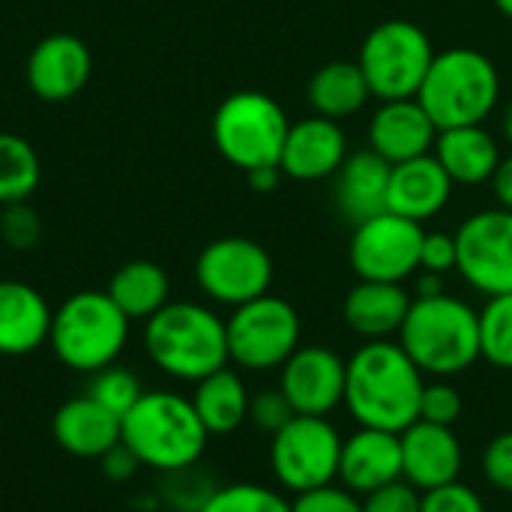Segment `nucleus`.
Listing matches in <instances>:
<instances>
[{
	"label": "nucleus",
	"mask_w": 512,
	"mask_h": 512,
	"mask_svg": "<svg viewBox=\"0 0 512 512\" xmlns=\"http://www.w3.org/2000/svg\"><path fill=\"white\" fill-rule=\"evenodd\" d=\"M426 375L396 339L363 342L345 360V408L357 426L405 432L420 420Z\"/></svg>",
	"instance_id": "f257e3e1"
},
{
	"label": "nucleus",
	"mask_w": 512,
	"mask_h": 512,
	"mask_svg": "<svg viewBox=\"0 0 512 512\" xmlns=\"http://www.w3.org/2000/svg\"><path fill=\"white\" fill-rule=\"evenodd\" d=\"M144 354L171 381L198 384L231 366L225 318L195 300H171L144 321Z\"/></svg>",
	"instance_id": "f03ea898"
},
{
	"label": "nucleus",
	"mask_w": 512,
	"mask_h": 512,
	"mask_svg": "<svg viewBox=\"0 0 512 512\" xmlns=\"http://www.w3.org/2000/svg\"><path fill=\"white\" fill-rule=\"evenodd\" d=\"M120 441L138 456L141 468L168 474L198 465L210 432L198 420L189 396L174 390H144L120 417Z\"/></svg>",
	"instance_id": "7ed1b4c3"
},
{
	"label": "nucleus",
	"mask_w": 512,
	"mask_h": 512,
	"mask_svg": "<svg viewBox=\"0 0 512 512\" xmlns=\"http://www.w3.org/2000/svg\"><path fill=\"white\" fill-rule=\"evenodd\" d=\"M396 342L423 375H462L480 360V312L447 291L414 297Z\"/></svg>",
	"instance_id": "20e7f679"
},
{
	"label": "nucleus",
	"mask_w": 512,
	"mask_h": 512,
	"mask_svg": "<svg viewBox=\"0 0 512 512\" xmlns=\"http://www.w3.org/2000/svg\"><path fill=\"white\" fill-rule=\"evenodd\" d=\"M420 105L441 129L480 126L501 99L498 66L480 48H447L435 54L420 90Z\"/></svg>",
	"instance_id": "39448f33"
},
{
	"label": "nucleus",
	"mask_w": 512,
	"mask_h": 512,
	"mask_svg": "<svg viewBox=\"0 0 512 512\" xmlns=\"http://www.w3.org/2000/svg\"><path fill=\"white\" fill-rule=\"evenodd\" d=\"M129 330L132 321L108 291H75L54 309L48 348L66 369L93 375L123 357Z\"/></svg>",
	"instance_id": "423d86ee"
},
{
	"label": "nucleus",
	"mask_w": 512,
	"mask_h": 512,
	"mask_svg": "<svg viewBox=\"0 0 512 512\" xmlns=\"http://www.w3.org/2000/svg\"><path fill=\"white\" fill-rule=\"evenodd\" d=\"M288 129L291 123L282 105L261 90H237L225 96L210 123L219 156L243 174L252 168L279 165Z\"/></svg>",
	"instance_id": "0eeeda50"
},
{
	"label": "nucleus",
	"mask_w": 512,
	"mask_h": 512,
	"mask_svg": "<svg viewBox=\"0 0 512 512\" xmlns=\"http://www.w3.org/2000/svg\"><path fill=\"white\" fill-rule=\"evenodd\" d=\"M435 48L429 33L405 18H390L375 24L360 45V69L369 81V90L378 102L411 99L417 96Z\"/></svg>",
	"instance_id": "6e6552de"
},
{
	"label": "nucleus",
	"mask_w": 512,
	"mask_h": 512,
	"mask_svg": "<svg viewBox=\"0 0 512 512\" xmlns=\"http://www.w3.org/2000/svg\"><path fill=\"white\" fill-rule=\"evenodd\" d=\"M228 333V360L243 372H273L300 348V315L297 309L276 297L264 294L249 300L225 318Z\"/></svg>",
	"instance_id": "1a4fd4ad"
},
{
	"label": "nucleus",
	"mask_w": 512,
	"mask_h": 512,
	"mask_svg": "<svg viewBox=\"0 0 512 512\" xmlns=\"http://www.w3.org/2000/svg\"><path fill=\"white\" fill-rule=\"evenodd\" d=\"M342 435L327 417L288 420L276 435H270V471L279 489L300 495L339 480Z\"/></svg>",
	"instance_id": "9d476101"
},
{
	"label": "nucleus",
	"mask_w": 512,
	"mask_h": 512,
	"mask_svg": "<svg viewBox=\"0 0 512 512\" xmlns=\"http://www.w3.org/2000/svg\"><path fill=\"white\" fill-rule=\"evenodd\" d=\"M195 282L210 303L237 309L270 294L273 258L249 237H219L198 252Z\"/></svg>",
	"instance_id": "9b49d317"
},
{
	"label": "nucleus",
	"mask_w": 512,
	"mask_h": 512,
	"mask_svg": "<svg viewBox=\"0 0 512 512\" xmlns=\"http://www.w3.org/2000/svg\"><path fill=\"white\" fill-rule=\"evenodd\" d=\"M423 225L390 210L354 225L348 258L357 279L366 282H405L420 270Z\"/></svg>",
	"instance_id": "f8f14e48"
},
{
	"label": "nucleus",
	"mask_w": 512,
	"mask_h": 512,
	"mask_svg": "<svg viewBox=\"0 0 512 512\" xmlns=\"http://www.w3.org/2000/svg\"><path fill=\"white\" fill-rule=\"evenodd\" d=\"M462 279L486 294H510L512 291V210L495 207L468 216L456 231Z\"/></svg>",
	"instance_id": "ddd939ff"
},
{
	"label": "nucleus",
	"mask_w": 512,
	"mask_h": 512,
	"mask_svg": "<svg viewBox=\"0 0 512 512\" xmlns=\"http://www.w3.org/2000/svg\"><path fill=\"white\" fill-rule=\"evenodd\" d=\"M276 387L294 414L330 417L345 402V360L327 345H300L282 363Z\"/></svg>",
	"instance_id": "4468645a"
},
{
	"label": "nucleus",
	"mask_w": 512,
	"mask_h": 512,
	"mask_svg": "<svg viewBox=\"0 0 512 512\" xmlns=\"http://www.w3.org/2000/svg\"><path fill=\"white\" fill-rule=\"evenodd\" d=\"M93 75V54L87 42L75 33H48L42 36L24 66L30 93L39 102H69L75 99Z\"/></svg>",
	"instance_id": "2eb2a0df"
},
{
	"label": "nucleus",
	"mask_w": 512,
	"mask_h": 512,
	"mask_svg": "<svg viewBox=\"0 0 512 512\" xmlns=\"http://www.w3.org/2000/svg\"><path fill=\"white\" fill-rule=\"evenodd\" d=\"M402 441V480L417 492H429L456 483L465 465L462 441L450 426H435L426 420L411 423L399 432Z\"/></svg>",
	"instance_id": "dca6fc26"
},
{
	"label": "nucleus",
	"mask_w": 512,
	"mask_h": 512,
	"mask_svg": "<svg viewBox=\"0 0 512 512\" xmlns=\"http://www.w3.org/2000/svg\"><path fill=\"white\" fill-rule=\"evenodd\" d=\"M348 159V135L336 120L327 117H306L291 123L279 168L285 177L300 183H315L333 177L342 162Z\"/></svg>",
	"instance_id": "f3484780"
},
{
	"label": "nucleus",
	"mask_w": 512,
	"mask_h": 512,
	"mask_svg": "<svg viewBox=\"0 0 512 512\" xmlns=\"http://www.w3.org/2000/svg\"><path fill=\"white\" fill-rule=\"evenodd\" d=\"M435 141L438 126L432 123L417 96L381 102L369 120V150H375L390 165L432 153Z\"/></svg>",
	"instance_id": "a211bd4d"
},
{
	"label": "nucleus",
	"mask_w": 512,
	"mask_h": 512,
	"mask_svg": "<svg viewBox=\"0 0 512 512\" xmlns=\"http://www.w3.org/2000/svg\"><path fill=\"white\" fill-rule=\"evenodd\" d=\"M402 480V441L396 432L360 426L342 441L339 480L354 495H369L381 486Z\"/></svg>",
	"instance_id": "6ab92c4d"
},
{
	"label": "nucleus",
	"mask_w": 512,
	"mask_h": 512,
	"mask_svg": "<svg viewBox=\"0 0 512 512\" xmlns=\"http://www.w3.org/2000/svg\"><path fill=\"white\" fill-rule=\"evenodd\" d=\"M54 309L39 288L0 279V357H27L48 345Z\"/></svg>",
	"instance_id": "aec40b11"
},
{
	"label": "nucleus",
	"mask_w": 512,
	"mask_h": 512,
	"mask_svg": "<svg viewBox=\"0 0 512 512\" xmlns=\"http://www.w3.org/2000/svg\"><path fill=\"white\" fill-rule=\"evenodd\" d=\"M453 180L435 159V153L408 159L393 165L390 189H387V210L405 216L411 222L435 219L453 198Z\"/></svg>",
	"instance_id": "412c9836"
},
{
	"label": "nucleus",
	"mask_w": 512,
	"mask_h": 512,
	"mask_svg": "<svg viewBox=\"0 0 512 512\" xmlns=\"http://www.w3.org/2000/svg\"><path fill=\"white\" fill-rule=\"evenodd\" d=\"M390 171L393 165L375 150L348 153L342 168L333 174V201L351 225H360L387 210Z\"/></svg>",
	"instance_id": "4be33fe9"
},
{
	"label": "nucleus",
	"mask_w": 512,
	"mask_h": 512,
	"mask_svg": "<svg viewBox=\"0 0 512 512\" xmlns=\"http://www.w3.org/2000/svg\"><path fill=\"white\" fill-rule=\"evenodd\" d=\"M54 441L75 459H102L120 444V417L93 402L87 393L66 399L51 420Z\"/></svg>",
	"instance_id": "5701e85b"
},
{
	"label": "nucleus",
	"mask_w": 512,
	"mask_h": 512,
	"mask_svg": "<svg viewBox=\"0 0 512 512\" xmlns=\"http://www.w3.org/2000/svg\"><path fill=\"white\" fill-rule=\"evenodd\" d=\"M411 300L414 297L399 282L360 279L342 303V318L363 342L396 339L411 309Z\"/></svg>",
	"instance_id": "b1692460"
},
{
	"label": "nucleus",
	"mask_w": 512,
	"mask_h": 512,
	"mask_svg": "<svg viewBox=\"0 0 512 512\" xmlns=\"http://www.w3.org/2000/svg\"><path fill=\"white\" fill-rule=\"evenodd\" d=\"M435 159L450 174L453 183L462 186H480L489 183L501 165L498 141L486 132V126H456L441 129L435 141Z\"/></svg>",
	"instance_id": "393cba45"
},
{
	"label": "nucleus",
	"mask_w": 512,
	"mask_h": 512,
	"mask_svg": "<svg viewBox=\"0 0 512 512\" xmlns=\"http://www.w3.org/2000/svg\"><path fill=\"white\" fill-rule=\"evenodd\" d=\"M192 405L198 420L204 423V429L213 435H234L246 420H249V387L243 381V375L231 366L201 378L198 384H192Z\"/></svg>",
	"instance_id": "a878e982"
},
{
	"label": "nucleus",
	"mask_w": 512,
	"mask_h": 512,
	"mask_svg": "<svg viewBox=\"0 0 512 512\" xmlns=\"http://www.w3.org/2000/svg\"><path fill=\"white\" fill-rule=\"evenodd\" d=\"M105 291L129 321H147L165 303H171V279L165 267L147 258H135L117 267Z\"/></svg>",
	"instance_id": "bb28decb"
},
{
	"label": "nucleus",
	"mask_w": 512,
	"mask_h": 512,
	"mask_svg": "<svg viewBox=\"0 0 512 512\" xmlns=\"http://www.w3.org/2000/svg\"><path fill=\"white\" fill-rule=\"evenodd\" d=\"M372 90L357 60H333L309 78V105L318 117L345 120L369 102Z\"/></svg>",
	"instance_id": "cd10ccee"
},
{
	"label": "nucleus",
	"mask_w": 512,
	"mask_h": 512,
	"mask_svg": "<svg viewBox=\"0 0 512 512\" xmlns=\"http://www.w3.org/2000/svg\"><path fill=\"white\" fill-rule=\"evenodd\" d=\"M42 183V162L36 147L15 132H0V207L30 201Z\"/></svg>",
	"instance_id": "c85d7f7f"
},
{
	"label": "nucleus",
	"mask_w": 512,
	"mask_h": 512,
	"mask_svg": "<svg viewBox=\"0 0 512 512\" xmlns=\"http://www.w3.org/2000/svg\"><path fill=\"white\" fill-rule=\"evenodd\" d=\"M480 360L512 372V291L480 309Z\"/></svg>",
	"instance_id": "c756f323"
},
{
	"label": "nucleus",
	"mask_w": 512,
	"mask_h": 512,
	"mask_svg": "<svg viewBox=\"0 0 512 512\" xmlns=\"http://www.w3.org/2000/svg\"><path fill=\"white\" fill-rule=\"evenodd\" d=\"M159 477V501L165 512H201L210 495L219 489V483L207 471H201V462Z\"/></svg>",
	"instance_id": "7c9ffc66"
},
{
	"label": "nucleus",
	"mask_w": 512,
	"mask_h": 512,
	"mask_svg": "<svg viewBox=\"0 0 512 512\" xmlns=\"http://www.w3.org/2000/svg\"><path fill=\"white\" fill-rule=\"evenodd\" d=\"M201 512H291V501L261 483H228L210 495Z\"/></svg>",
	"instance_id": "2f4dec72"
},
{
	"label": "nucleus",
	"mask_w": 512,
	"mask_h": 512,
	"mask_svg": "<svg viewBox=\"0 0 512 512\" xmlns=\"http://www.w3.org/2000/svg\"><path fill=\"white\" fill-rule=\"evenodd\" d=\"M141 393H144L141 378L129 366H120V363L93 372L90 387H87V396L117 417H123L141 399Z\"/></svg>",
	"instance_id": "473e14b6"
},
{
	"label": "nucleus",
	"mask_w": 512,
	"mask_h": 512,
	"mask_svg": "<svg viewBox=\"0 0 512 512\" xmlns=\"http://www.w3.org/2000/svg\"><path fill=\"white\" fill-rule=\"evenodd\" d=\"M39 237H42V219L30 207V201L0 207V240L9 249L27 252V249H33L39 243Z\"/></svg>",
	"instance_id": "72a5a7b5"
},
{
	"label": "nucleus",
	"mask_w": 512,
	"mask_h": 512,
	"mask_svg": "<svg viewBox=\"0 0 512 512\" xmlns=\"http://www.w3.org/2000/svg\"><path fill=\"white\" fill-rule=\"evenodd\" d=\"M465 411L462 393L447 381V378H435L426 381L423 396H420V420L435 423V426H456L459 417Z\"/></svg>",
	"instance_id": "f704fd0d"
},
{
	"label": "nucleus",
	"mask_w": 512,
	"mask_h": 512,
	"mask_svg": "<svg viewBox=\"0 0 512 512\" xmlns=\"http://www.w3.org/2000/svg\"><path fill=\"white\" fill-rule=\"evenodd\" d=\"M294 408L291 402L285 399V393L279 387H264V390H255L252 399H249V423L258 429V432H267V435H276L288 420H294Z\"/></svg>",
	"instance_id": "c9c22d12"
},
{
	"label": "nucleus",
	"mask_w": 512,
	"mask_h": 512,
	"mask_svg": "<svg viewBox=\"0 0 512 512\" xmlns=\"http://www.w3.org/2000/svg\"><path fill=\"white\" fill-rule=\"evenodd\" d=\"M291 512H363V498L342 483H330L291 498Z\"/></svg>",
	"instance_id": "e433bc0d"
},
{
	"label": "nucleus",
	"mask_w": 512,
	"mask_h": 512,
	"mask_svg": "<svg viewBox=\"0 0 512 512\" xmlns=\"http://www.w3.org/2000/svg\"><path fill=\"white\" fill-rule=\"evenodd\" d=\"M420 512H486V504L477 489L456 480L420 495Z\"/></svg>",
	"instance_id": "4c0bfd02"
},
{
	"label": "nucleus",
	"mask_w": 512,
	"mask_h": 512,
	"mask_svg": "<svg viewBox=\"0 0 512 512\" xmlns=\"http://www.w3.org/2000/svg\"><path fill=\"white\" fill-rule=\"evenodd\" d=\"M480 468H483V480L495 492L512 495V432H501L486 444Z\"/></svg>",
	"instance_id": "58836bf2"
},
{
	"label": "nucleus",
	"mask_w": 512,
	"mask_h": 512,
	"mask_svg": "<svg viewBox=\"0 0 512 512\" xmlns=\"http://www.w3.org/2000/svg\"><path fill=\"white\" fill-rule=\"evenodd\" d=\"M459 264V249H456V234L444 231H426L423 246H420V270L423 273H450Z\"/></svg>",
	"instance_id": "ea45409f"
},
{
	"label": "nucleus",
	"mask_w": 512,
	"mask_h": 512,
	"mask_svg": "<svg viewBox=\"0 0 512 512\" xmlns=\"http://www.w3.org/2000/svg\"><path fill=\"white\" fill-rule=\"evenodd\" d=\"M420 495L411 483L396 480L363 495V512H420Z\"/></svg>",
	"instance_id": "a19ab883"
},
{
	"label": "nucleus",
	"mask_w": 512,
	"mask_h": 512,
	"mask_svg": "<svg viewBox=\"0 0 512 512\" xmlns=\"http://www.w3.org/2000/svg\"><path fill=\"white\" fill-rule=\"evenodd\" d=\"M102 474L111 480V483H129L135 474H138V468H141V462H138V456L120 441L117 447H111L102 459Z\"/></svg>",
	"instance_id": "79ce46f5"
},
{
	"label": "nucleus",
	"mask_w": 512,
	"mask_h": 512,
	"mask_svg": "<svg viewBox=\"0 0 512 512\" xmlns=\"http://www.w3.org/2000/svg\"><path fill=\"white\" fill-rule=\"evenodd\" d=\"M492 189H495L498 204L512 210V153L501 156V165H498V171L492 177Z\"/></svg>",
	"instance_id": "37998d69"
},
{
	"label": "nucleus",
	"mask_w": 512,
	"mask_h": 512,
	"mask_svg": "<svg viewBox=\"0 0 512 512\" xmlns=\"http://www.w3.org/2000/svg\"><path fill=\"white\" fill-rule=\"evenodd\" d=\"M282 168L279 165H264V168H252V171H246V183L255 189V192H261V195H267V192H273L279 183H282Z\"/></svg>",
	"instance_id": "c03bdc74"
},
{
	"label": "nucleus",
	"mask_w": 512,
	"mask_h": 512,
	"mask_svg": "<svg viewBox=\"0 0 512 512\" xmlns=\"http://www.w3.org/2000/svg\"><path fill=\"white\" fill-rule=\"evenodd\" d=\"M501 129H504V138H507V144L512 147V99H510V105L504 108V120H501Z\"/></svg>",
	"instance_id": "a18cd8bd"
},
{
	"label": "nucleus",
	"mask_w": 512,
	"mask_h": 512,
	"mask_svg": "<svg viewBox=\"0 0 512 512\" xmlns=\"http://www.w3.org/2000/svg\"><path fill=\"white\" fill-rule=\"evenodd\" d=\"M495 6H498V12H501V15L512 18V0H495Z\"/></svg>",
	"instance_id": "49530a36"
},
{
	"label": "nucleus",
	"mask_w": 512,
	"mask_h": 512,
	"mask_svg": "<svg viewBox=\"0 0 512 512\" xmlns=\"http://www.w3.org/2000/svg\"><path fill=\"white\" fill-rule=\"evenodd\" d=\"M162 512H165V510H162Z\"/></svg>",
	"instance_id": "de8ad7c7"
}]
</instances>
